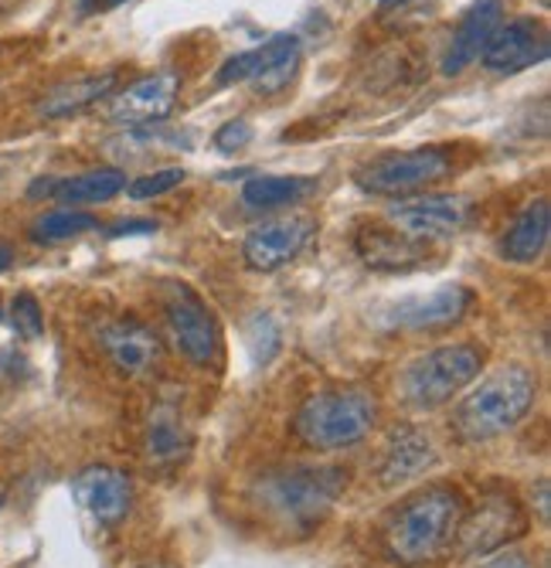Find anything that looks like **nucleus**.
<instances>
[{
    "label": "nucleus",
    "mask_w": 551,
    "mask_h": 568,
    "mask_svg": "<svg viewBox=\"0 0 551 568\" xmlns=\"http://www.w3.org/2000/svg\"><path fill=\"white\" fill-rule=\"evenodd\" d=\"M463 510H467L463 494L446 487V484H432V487L416 490L412 497H406L391 510V518L381 531L385 551L398 565L439 561L457 541V528H460Z\"/></svg>",
    "instance_id": "obj_1"
},
{
    "label": "nucleus",
    "mask_w": 551,
    "mask_h": 568,
    "mask_svg": "<svg viewBox=\"0 0 551 568\" xmlns=\"http://www.w3.org/2000/svg\"><path fill=\"white\" fill-rule=\"evenodd\" d=\"M344 487L347 474L340 467H304L299 463V467L263 474L253 484V504L279 531L310 535L334 510Z\"/></svg>",
    "instance_id": "obj_2"
},
{
    "label": "nucleus",
    "mask_w": 551,
    "mask_h": 568,
    "mask_svg": "<svg viewBox=\"0 0 551 568\" xmlns=\"http://www.w3.org/2000/svg\"><path fill=\"white\" fill-rule=\"evenodd\" d=\"M538 398V378L521 368L508 365L483 378L460 405L453 416V429L463 443H490L514 429Z\"/></svg>",
    "instance_id": "obj_3"
},
{
    "label": "nucleus",
    "mask_w": 551,
    "mask_h": 568,
    "mask_svg": "<svg viewBox=\"0 0 551 568\" xmlns=\"http://www.w3.org/2000/svg\"><path fill=\"white\" fill-rule=\"evenodd\" d=\"M375 419H378V402L368 392L327 388L299 405L293 433L299 443L317 453H334L361 443L375 429Z\"/></svg>",
    "instance_id": "obj_4"
},
{
    "label": "nucleus",
    "mask_w": 551,
    "mask_h": 568,
    "mask_svg": "<svg viewBox=\"0 0 551 568\" xmlns=\"http://www.w3.org/2000/svg\"><path fill=\"white\" fill-rule=\"evenodd\" d=\"M483 368V351L473 344H449L436 347L422 357H416L412 365L402 372V398L419 408L432 412L446 402H453L467 385L480 378Z\"/></svg>",
    "instance_id": "obj_5"
},
{
    "label": "nucleus",
    "mask_w": 551,
    "mask_h": 568,
    "mask_svg": "<svg viewBox=\"0 0 551 568\" xmlns=\"http://www.w3.org/2000/svg\"><path fill=\"white\" fill-rule=\"evenodd\" d=\"M449 174V153L442 146H419L402 153H381L358 171V184L381 197H412Z\"/></svg>",
    "instance_id": "obj_6"
},
{
    "label": "nucleus",
    "mask_w": 551,
    "mask_h": 568,
    "mask_svg": "<svg viewBox=\"0 0 551 568\" xmlns=\"http://www.w3.org/2000/svg\"><path fill=\"white\" fill-rule=\"evenodd\" d=\"M524 531H528V518L521 504L511 494H487L477 500V507L463 510L453 545L463 558H487L518 541Z\"/></svg>",
    "instance_id": "obj_7"
},
{
    "label": "nucleus",
    "mask_w": 551,
    "mask_h": 568,
    "mask_svg": "<svg viewBox=\"0 0 551 568\" xmlns=\"http://www.w3.org/2000/svg\"><path fill=\"white\" fill-rule=\"evenodd\" d=\"M164 321L177 344V351L197 368L215 365L218 357V324L208 303L197 296L187 283L164 286Z\"/></svg>",
    "instance_id": "obj_8"
},
{
    "label": "nucleus",
    "mask_w": 551,
    "mask_h": 568,
    "mask_svg": "<svg viewBox=\"0 0 551 568\" xmlns=\"http://www.w3.org/2000/svg\"><path fill=\"white\" fill-rule=\"evenodd\" d=\"M299 69V38L296 34H276L263 41L259 48H248L242 55L228 59L218 69V85H238L253 82L263 95L279 92L289 85V79Z\"/></svg>",
    "instance_id": "obj_9"
},
{
    "label": "nucleus",
    "mask_w": 551,
    "mask_h": 568,
    "mask_svg": "<svg viewBox=\"0 0 551 568\" xmlns=\"http://www.w3.org/2000/svg\"><path fill=\"white\" fill-rule=\"evenodd\" d=\"M177 92H181V75L177 72H154V75L136 79L133 85L113 92L106 116H110V123L130 126V130L157 126L161 120L171 116Z\"/></svg>",
    "instance_id": "obj_10"
},
{
    "label": "nucleus",
    "mask_w": 551,
    "mask_h": 568,
    "mask_svg": "<svg viewBox=\"0 0 551 568\" xmlns=\"http://www.w3.org/2000/svg\"><path fill=\"white\" fill-rule=\"evenodd\" d=\"M470 204L460 194H419V197H398L388 219L398 232L422 242V239H449L467 225Z\"/></svg>",
    "instance_id": "obj_11"
},
{
    "label": "nucleus",
    "mask_w": 551,
    "mask_h": 568,
    "mask_svg": "<svg viewBox=\"0 0 551 568\" xmlns=\"http://www.w3.org/2000/svg\"><path fill=\"white\" fill-rule=\"evenodd\" d=\"M548 51H551V44H548L544 24L518 18L508 24H497L487 48L480 51V59H483V69H490L493 75H518V72L544 62Z\"/></svg>",
    "instance_id": "obj_12"
},
{
    "label": "nucleus",
    "mask_w": 551,
    "mask_h": 568,
    "mask_svg": "<svg viewBox=\"0 0 551 568\" xmlns=\"http://www.w3.org/2000/svg\"><path fill=\"white\" fill-rule=\"evenodd\" d=\"M310 235H314V219H307V215L276 219V222H266L245 235L242 255L253 270L273 273V270H283L286 263H293L296 255L304 252V245L310 242Z\"/></svg>",
    "instance_id": "obj_13"
},
{
    "label": "nucleus",
    "mask_w": 551,
    "mask_h": 568,
    "mask_svg": "<svg viewBox=\"0 0 551 568\" xmlns=\"http://www.w3.org/2000/svg\"><path fill=\"white\" fill-rule=\"evenodd\" d=\"M473 290L460 286V283H449L439 286L426 296H409V300H398L388 314L391 327H406V331H436V327H449L467 317V310L473 306Z\"/></svg>",
    "instance_id": "obj_14"
},
{
    "label": "nucleus",
    "mask_w": 551,
    "mask_h": 568,
    "mask_svg": "<svg viewBox=\"0 0 551 568\" xmlns=\"http://www.w3.org/2000/svg\"><path fill=\"white\" fill-rule=\"evenodd\" d=\"M72 497L99 525H120L133 504V484L116 467H89L72 480Z\"/></svg>",
    "instance_id": "obj_15"
},
{
    "label": "nucleus",
    "mask_w": 551,
    "mask_h": 568,
    "mask_svg": "<svg viewBox=\"0 0 551 568\" xmlns=\"http://www.w3.org/2000/svg\"><path fill=\"white\" fill-rule=\"evenodd\" d=\"M99 344H103L106 357L116 365V372L136 378L146 375L161 361V341L146 324L133 317H120L99 331Z\"/></svg>",
    "instance_id": "obj_16"
},
{
    "label": "nucleus",
    "mask_w": 551,
    "mask_h": 568,
    "mask_svg": "<svg viewBox=\"0 0 551 568\" xmlns=\"http://www.w3.org/2000/svg\"><path fill=\"white\" fill-rule=\"evenodd\" d=\"M500 18H504V0H473L453 31V41H449L442 72L460 75L467 65H473L480 59V51L487 48L490 34L497 31Z\"/></svg>",
    "instance_id": "obj_17"
},
{
    "label": "nucleus",
    "mask_w": 551,
    "mask_h": 568,
    "mask_svg": "<svg viewBox=\"0 0 551 568\" xmlns=\"http://www.w3.org/2000/svg\"><path fill=\"white\" fill-rule=\"evenodd\" d=\"M436 459H439V453H436V446H432V439L426 433L398 429V433H391V439L385 446V456H381V467H378L381 484L395 487V484H406L412 477H422L426 470L436 467Z\"/></svg>",
    "instance_id": "obj_18"
},
{
    "label": "nucleus",
    "mask_w": 551,
    "mask_h": 568,
    "mask_svg": "<svg viewBox=\"0 0 551 568\" xmlns=\"http://www.w3.org/2000/svg\"><path fill=\"white\" fill-rule=\"evenodd\" d=\"M355 245L371 270H385V273H406L426 260V248L416 239L395 232V229H365V232H358Z\"/></svg>",
    "instance_id": "obj_19"
},
{
    "label": "nucleus",
    "mask_w": 551,
    "mask_h": 568,
    "mask_svg": "<svg viewBox=\"0 0 551 568\" xmlns=\"http://www.w3.org/2000/svg\"><path fill=\"white\" fill-rule=\"evenodd\" d=\"M548 235H551V209H548V201H531L528 209L508 225L504 242H500V252H504V260L514 263V266L538 263L541 252L548 248Z\"/></svg>",
    "instance_id": "obj_20"
},
{
    "label": "nucleus",
    "mask_w": 551,
    "mask_h": 568,
    "mask_svg": "<svg viewBox=\"0 0 551 568\" xmlns=\"http://www.w3.org/2000/svg\"><path fill=\"white\" fill-rule=\"evenodd\" d=\"M116 89V72H103V75H85V79H75V82H62L48 92L41 102H38V113L44 120H62V116H72V113H82L95 102L110 99Z\"/></svg>",
    "instance_id": "obj_21"
},
{
    "label": "nucleus",
    "mask_w": 551,
    "mask_h": 568,
    "mask_svg": "<svg viewBox=\"0 0 551 568\" xmlns=\"http://www.w3.org/2000/svg\"><path fill=\"white\" fill-rule=\"evenodd\" d=\"M146 456L150 463H161V467H167V463H177L187 446H191V433L184 426V416L181 408L164 402L154 408V416H150L146 423Z\"/></svg>",
    "instance_id": "obj_22"
},
{
    "label": "nucleus",
    "mask_w": 551,
    "mask_h": 568,
    "mask_svg": "<svg viewBox=\"0 0 551 568\" xmlns=\"http://www.w3.org/2000/svg\"><path fill=\"white\" fill-rule=\"evenodd\" d=\"M120 191H126V174L116 168H99V171H85L75 178H59L52 197L62 204H99V201L116 197Z\"/></svg>",
    "instance_id": "obj_23"
},
{
    "label": "nucleus",
    "mask_w": 551,
    "mask_h": 568,
    "mask_svg": "<svg viewBox=\"0 0 551 568\" xmlns=\"http://www.w3.org/2000/svg\"><path fill=\"white\" fill-rule=\"evenodd\" d=\"M314 187L310 178H286V174H259L248 178L242 187V201L256 212H276L283 204H296Z\"/></svg>",
    "instance_id": "obj_24"
},
{
    "label": "nucleus",
    "mask_w": 551,
    "mask_h": 568,
    "mask_svg": "<svg viewBox=\"0 0 551 568\" xmlns=\"http://www.w3.org/2000/svg\"><path fill=\"white\" fill-rule=\"evenodd\" d=\"M95 229H99L95 215L79 212V209H59V212L41 215L31 225V239L52 245V242H65V239H75V235H85V232H95Z\"/></svg>",
    "instance_id": "obj_25"
},
{
    "label": "nucleus",
    "mask_w": 551,
    "mask_h": 568,
    "mask_svg": "<svg viewBox=\"0 0 551 568\" xmlns=\"http://www.w3.org/2000/svg\"><path fill=\"white\" fill-rule=\"evenodd\" d=\"M11 324L24 341H38L44 334V314H41V303L31 293H18L11 303Z\"/></svg>",
    "instance_id": "obj_26"
},
{
    "label": "nucleus",
    "mask_w": 551,
    "mask_h": 568,
    "mask_svg": "<svg viewBox=\"0 0 551 568\" xmlns=\"http://www.w3.org/2000/svg\"><path fill=\"white\" fill-rule=\"evenodd\" d=\"M184 178H187L184 168H161L154 174H143L133 184H126V191H130V197L146 201V197H161V194L174 191L177 184H184Z\"/></svg>",
    "instance_id": "obj_27"
},
{
    "label": "nucleus",
    "mask_w": 551,
    "mask_h": 568,
    "mask_svg": "<svg viewBox=\"0 0 551 568\" xmlns=\"http://www.w3.org/2000/svg\"><path fill=\"white\" fill-rule=\"evenodd\" d=\"M248 140H253V126H248L245 120H228V123H222V126L215 130V146H218L222 153H235V150H242Z\"/></svg>",
    "instance_id": "obj_28"
},
{
    "label": "nucleus",
    "mask_w": 551,
    "mask_h": 568,
    "mask_svg": "<svg viewBox=\"0 0 551 568\" xmlns=\"http://www.w3.org/2000/svg\"><path fill=\"white\" fill-rule=\"evenodd\" d=\"M150 232H157V222H150V219H130V222L113 225L106 235L110 239H123V235H150Z\"/></svg>",
    "instance_id": "obj_29"
},
{
    "label": "nucleus",
    "mask_w": 551,
    "mask_h": 568,
    "mask_svg": "<svg viewBox=\"0 0 551 568\" xmlns=\"http://www.w3.org/2000/svg\"><path fill=\"white\" fill-rule=\"evenodd\" d=\"M480 568H531V561H528L521 551H504V555H497V558L483 561Z\"/></svg>",
    "instance_id": "obj_30"
},
{
    "label": "nucleus",
    "mask_w": 551,
    "mask_h": 568,
    "mask_svg": "<svg viewBox=\"0 0 551 568\" xmlns=\"http://www.w3.org/2000/svg\"><path fill=\"white\" fill-rule=\"evenodd\" d=\"M55 184H59V178H38V181L28 187V194H31V197H52V194H55Z\"/></svg>",
    "instance_id": "obj_31"
},
{
    "label": "nucleus",
    "mask_w": 551,
    "mask_h": 568,
    "mask_svg": "<svg viewBox=\"0 0 551 568\" xmlns=\"http://www.w3.org/2000/svg\"><path fill=\"white\" fill-rule=\"evenodd\" d=\"M538 518L541 525H548V480H538Z\"/></svg>",
    "instance_id": "obj_32"
},
{
    "label": "nucleus",
    "mask_w": 551,
    "mask_h": 568,
    "mask_svg": "<svg viewBox=\"0 0 551 568\" xmlns=\"http://www.w3.org/2000/svg\"><path fill=\"white\" fill-rule=\"evenodd\" d=\"M11 263H14V248L8 242H0V273L11 270Z\"/></svg>",
    "instance_id": "obj_33"
},
{
    "label": "nucleus",
    "mask_w": 551,
    "mask_h": 568,
    "mask_svg": "<svg viewBox=\"0 0 551 568\" xmlns=\"http://www.w3.org/2000/svg\"><path fill=\"white\" fill-rule=\"evenodd\" d=\"M385 4H406V0H385Z\"/></svg>",
    "instance_id": "obj_34"
},
{
    "label": "nucleus",
    "mask_w": 551,
    "mask_h": 568,
    "mask_svg": "<svg viewBox=\"0 0 551 568\" xmlns=\"http://www.w3.org/2000/svg\"><path fill=\"white\" fill-rule=\"evenodd\" d=\"M541 4H544V8H551V0H541Z\"/></svg>",
    "instance_id": "obj_35"
}]
</instances>
